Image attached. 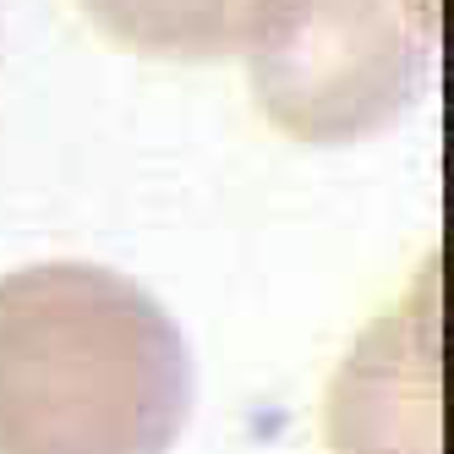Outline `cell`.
<instances>
[{
    "label": "cell",
    "instance_id": "6da1fadb",
    "mask_svg": "<svg viewBox=\"0 0 454 454\" xmlns=\"http://www.w3.org/2000/svg\"><path fill=\"white\" fill-rule=\"evenodd\" d=\"M192 356L143 285L99 263L0 279V454H170Z\"/></svg>",
    "mask_w": 454,
    "mask_h": 454
},
{
    "label": "cell",
    "instance_id": "7a4b0ae2",
    "mask_svg": "<svg viewBox=\"0 0 454 454\" xmlns=\"http://www.w3.org/2000/svg\"><path fill=\"white\" fill-rule=\"evenodd\" d=\"M241 50L257 105L296 143L383 132L427 67L411 0H252Z\"/></svg>",
    "mask_w": 454,
    "mask_h": 454
},
{
    "label": "cell",
    "instance_id": "3957f363",
    "mask_svg": "<svg viewBox=\"0 0 454 454\" xmlns=\"http://www.w3.org/2000/svg\"><path fill=\"white\" fill-rule=\"evenodd\" d=\"M105 34L159 60H219L241 50L252 0H82Z\"/></svg>",
    "mask_w": 454,
    "mask_h": 454
}]
</instances>
